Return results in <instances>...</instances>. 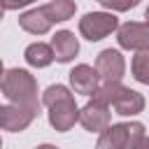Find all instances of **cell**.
I'll return each mask as SVG.
<instances>
[{"mask_svg": "<svg viewBox=\"0 0 149 149\" xmlns=\"http://www.w3.org/2000/svg\"><path fill=\"white\" fill-rule=\"evenodd\" d=\"M114 28H116V19L109 14H86L81 21V33L88 40H100Z\"/></svg>", "mask_w": 149, "mask_h": 149, "instance_id": "6da1fadb", "label": "cell"}, {"mask_svg": "<svg viewBox=\"0 0 149 149\" xmlns=\"http://www.w3.org/2000/svg\"><path fill=\"white\" fill-rule=\"evenodd\" d=\"M137 133H142V126L140 123H133V126H114L100 140L98 149H123L130 142V135H137Z\"/></svg>", "mask_w": 149, "mask_h": 149, "instance_id": "7a4b0ae2", "label": "cell"}, {"mask_svg": "<svg viewBox=\"0 0 149 149\" xmlns=\"http://www.w3.org/2000/svg\"><path fill=\"white\" fill-rule=\"evenodd\" d=\"M119 42L123 47H149V28L137 26V23H128L121 28Z\"/></svg>", "mask_w": 149, "mask_h": 149, "instance_id": "3957f363", "label": "cell"}, {"mask_svg": "<svg viewBox=\"0 0 149 149\" xmlns=\"http://www.w3.org/2000/svg\"><path fill=\"white\" fill-rule=\"evenodd\" d=\"M70 79H72V86L79 91V93H93V88H95V72L91 70V68H86V65H79L77 70H72V74H70Z\"/></svg>", "mask_w": 149, "mask_h": 149, "instance_id": "277c9868", "label": "cell"}, {"mask_svg": "<svg viewBox=\"0 0 149 149\" xmlns=\"http://www.w3.org/2000/svg\"><path fill=\"white\" fill-rule=\"evenodd\" d=\"M54 49H56V58L58 61H70L77 54V40L70 33H58L54 37Z\"/></svg>", "mask_w": 149, "mask_h": 149, "instance_id": "5b68a950", "label": "cell"}, {"mask_svg": "<svg viewBox=\"0 0 149 149\" xmlns=\"http://www.w3.org/2000/svg\"><path fill=\"white\" fill-rule=\"evenodd\" d=\"M26 58H28V63H33V65H47V63L51 61V49L44 47V44H33V47H28Z\"/></svg>", "mask_w": 149, "mask_h": 149, "instance_id": "8992f818", "label": "cell"}, {"mask_svg": "<svg viewBox=\"0 0 149 149\" xmlns=\"http://www.w3.org/2000/svg\"><path fill=\"white\" fill-rule=\"evenodd\" d=\"M135 77L140 81H149V54H142L135 58Z\"/></svg>", "mask_w": 149, "mask_h": 149, "instance_id": "52a82bcc", "label": "cell"}, {"mask_svg": "<svg viewBox=\"0 0 149 149\" xmlns=\"http://www.w3.org/2000/svg\"><path fill=\"white\" fill-rule=\"evenodd\" d=\"M105 7H116V9H126V7H133L137 5V0H100Z\"/></svg>", "mask_w": 149, "mask_h": 149, "instance_id": "ba28073f", "label": "cell"}, {"mask_svg": "<svg viewBox=\"0 0 149 149\" xmlns=\"http://www.w3.org/2000/svg\"><path fill=\"white\" fill-rule=\"evenodd\" d=\"M26 2H33V0H7L5 5L7 7H19V5H26Z\"/></svg>", "mask_w": 149, "mask_h": 149, "instance_id": "9c48e42d", "label": "cell"}, {"mask_svg": "<svg viewBox=\"0 0 149 149\" xmlns=\"http://www.w3.org/2000/svg\"><path fill=\"white\" fill-rule=\"evenodd\" d=\"M140 149H149V140H147V142H144V144H142Z\"/></svg>", "mask_w": 149, "mask_h": 149, "instance_id": "30bf717a", "label": "cell"}, {"mask_svg": "<svg viewBox=\"0 0 149 149\" xmlns=\"http://www.w3.org/2000/svg\"><path fill=\"white\" fill-rule=\"evenodd\" d=\"M40 149H54V147H40Z\"/></svg>", "mask_w": 149, "mask_h": 149, "instance_id": "8fae6325", "label": "cell"}, {"mask_svg": "<svg viewBox=\"0 0 149 149\" xmlns=\"http://www.w3.org/2000/svg\"><path fill=\"white\" fill-rule=\"evenodd\" d=\"M147 16H149V9H147Z\"/></svg>", "mask_w": 149, "mask_h": 149, "instance_id": "7c38bea8", "label": "cell"}]
</instances>
